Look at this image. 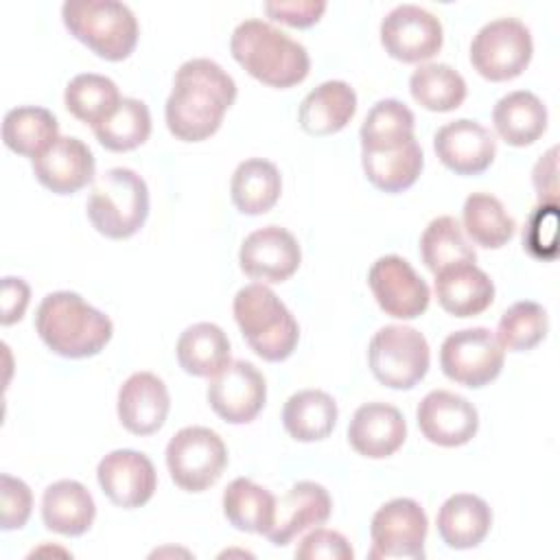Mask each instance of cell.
<instances>
[{"label":"cell","mask_w":560,"mask_h":560,"mask_svg":"<svg viewBox=\"0 0 560 560\" xmlns=\"http://www.w3.org/2000/svg\"><path fill=\"white\" fill-rule=\"evenodd\" d=\"M422 435L438 446H462L470 442L479 429V413L464 396L433 389L429 392L416 411Z\"/></svg>","instance_id":"17"},{"label":"cell","mask_w":560,"mask_h":560,"mask_svg":"<svg viewBox=\"0 0 560 560\" xmlns=\"http://www.w3.org/2000/svg\"><path fill=\"white\" fill-rule=\"evenodd\" d=\"M39 339L59 357L85 359L98 354L112 339V319L90 306L79 293H48L35 313Z\"/></svg>","instance_id":"2"},{"label":"cell","mask_w":560,"mask_h":560,"mask_svg":"<svg viewBox=\"0 0 560 560\" xmlns=\"http://www.w3.org/2000/svg\"><path fill=\"white\" fill-rule=\"evenodd\" d=\"M88 219L107 238L133 236L149 214L147 182L131 168H109L94 179L88 197Z\"/></svg>","instance_id":"6"},{"label":"cell","mask_w":560,"mask_h":560,"mask_svg":"<svg viewBox=\"0 0 560 560\" xmlns=\"http://www.w3.org/2000/svg\"><path fill=\"white\" fill-rule=\"evenodd\" d=\"M28 298H31V289L22 278H13V276L2 278V324L4 326L22 319L28 306Z\"/></svg>","instance_id":"46"},{"label":"cell","mask_w":560,"mask_h":560,"mask_svg":"<svg viewBox=\"0 0 560 560\" xmlns=\"http://www.w3.org/2000/svg\"><path fill=\"white\" fill-rule=\"evenodd\" d=\"M228 466V448L208 427H184L166 444V468L177 488L203 492Z\"/></svg>","instance_id":"8"},{"label":"cell","mask_w":560,"mask_h":560,"mask_svg":"<svg viewBox=\"0 0 560 560\" xmlns=\"http://www.w3.org/2000/svg\"><path fill=\"white\" fill-rule=\"evenodd\" d=\"M427 514L418 501L398 497L376 510L370 525L372 549L368 558H424Z\"/></svg>","instance_id":"11"},{"label":"cell","mask_w":560,"mask_h":560,"mask_svg":"<svg viewBox=\"0 0 560 560\" xmlns=\"http://www.w3.org/2000/svg\"><path fill=\"white\" fill-rule=\"evenodd\" d=\"M230 50L247 74L269 88L298 85L311 68L306 48L262 20L241 22L230 37Z\"/></svg>","instance_id":"3"},{"label":"cell","mask_w":560,"mask_h":560,"mask_svg":"<svg viewBox=\"0 0 560 560\" xmlns=\"http://www.w3.org/2000/svg\"><path fill=\"white\" fill-rule=\"evenodd\" d=\"M433 149L440 162L453 173L479 175L492 164L497 155V140L477 120L457 118L435 131Z\"/></svg>","instance_id":"18"},{"label":"cell","mask_w":560,"mask_h":560,"mask_svg":"<svg viewBox=\"0 0 560 560\" xmlns=\"http://www.w3.org/2000/svg\"><path fill=\"white\" fill-rule=\"evenodd\" d=\"M96 140L109 151H131L147 142L151 133L149 107L138 98H122L114 114L92 127Z\"/></svg>","instance_id":"38"},{"label":"cell","mask_w":560,"mask_h":560,"mask_svg":"<svg viewBox=\"0 0 560 560\" xmlns=\"http://www.w3.org/2000/svg\"><path fill=\"white\" fill-rule=\"evenodd\" d=\"M42 186L57 195H72L94 179V155L74 136H59L42 155L31 160Z\"/></svg>","instance_id":"19"},{"label":"cell","mask_w":560,"mask_h":560,"mask_svg":"<svg viewBox=\"0 0 560 560\" xmlns=\"http://www.w3.org/2000/svg\"><path fill=\"white\" fill-rule=\"evenodd\" d=\"M442 42V22L418 4H398L381 22L385 52L402 63L431 59L440 52Z\"/></svg>","instance_id":"12"},{"label":"cell","mask_w":560,"mask_h":560,"mask_svg":"<svg viewBox=\"0 0 560 560\" xmlns=\"http://www.w3.org/2000/svg\"><path fill=\"white\" fill-rule=\"evenodd\" d=\"M558 149L551 147L534 166V188L538 195V203L558 206Z\"/></svg>","instance_id":"45"},{"label":"cell","mask_w":560,"mask_h":560,"mask_svg":"<svg viewBox=\"0 0 560 560\" xmlns=\"http://www.w3.org/2000/svg\"><path fill=\"white\" fill-rule=\"evenodd\" d=\"M238 262L243 273L252 280L284 282L298 271L302 252L289 230L280 225H265L245 236Z\"/></svg>","instance_id":"15"},{"label":"cell","mask_w":560,"mask_h":560,"mask_svg":"<svg viewBox=\"0 0 560 560\" xmlns=\"http://www.w3.org/2000/svg\"><path fill=\"white\" fill-rule=\"evenodd\" d=\"M429 343L411 326H383L374 332L368 348V363L374 378L392 389L416 387L429 372Z\"/></svg>","instance_id":"7"},{"label":"cell","mask_w":560,"mask_h":560,"mask_svg":"<svg viewBox=\"0 0 560 560\" xmlns=\"http://www.w3.org/2000/svg\"><path fill=\"white\" fill-rule=\"evenodd\" d=\"M232 311L245 341L260 359L276 363L293 354L300 326L267 284L252 282L238 289Z\"/></svg>","instance_id":"4"},{"label":"cell","mask_w":560,"mask_h":560,"mask_svg":"<svg viewBox=\"0 0 560 560\" xmlns=\"http://www.w3.org/2000/svg\"><path fill=\"white\" fill-rule=\"evenodd\" d=\"M435 298L446 313L472 317L492 304L494 284L475 262H455L435 273Z\"/></svg>","instance_id":"23"},{"label":"cell","mask_w":560,"mask_h":560,"mask_svg":"<svg viewBox=\"0 0 560 560\" xmlns=\"http://www.w3.org/2000/svg\"><path fill=\"white\" fill-rule=\"evenodd\" d=\"M179 368L192 376H214L230 363V339L210 322L188 326L177 339Z\"/></svg>","instance_id":"30"},{"label":"cell","mask_w":560,"mask_h":560,"mask_svg":"<svg viewBox=\"0 0 560 560\" xmlns=\"http://www.w3.org/2000/svg\"><path fill=\"white\" fill-rule=\"evenodd\" d=\"M282 190V177L273 162L249 158L241 162L230 182V197L243 214H265L276 206Z\"/></svg>","instance_id":"28"},{"label":"cell","mask_w":560,"mask_h":560,"mask_svg":"<svg viewBox=\"0 0 560 560\" xmlns=\"http://www.w3.org/2000/svg\"><path fill=\"white\" fill-rule=\"evenodd\" d=\"M337 402L322 389H302L282 407V424L298 442H319L337 424Z\"/></svg>","instance_id":"29"},{"label":"cell","mask_w":560,"mask_h":560,"mask_svg":"<svg viewBox=\"0 0 560 560\" xmlns=\"http://www.w3.org/2000/svg\"><path fill=\"white\" fill-rule=\"evenodd\" d=\"M236 98L234 79L212 59H188L175 72L164 116L168 131L184 142L210 138Z\"/></svg>","instance_id":"1"},{"label":"cell","mask_w":560,"mask_h":560,"mask_svg":"<svg viewBox=\"0 0 560 560\" xmlns=\"http://www.w3.org/2000/svg\"><path fill=\"white\" fill-rule=\"evenodd\" d=\"M326 11L324 0H271L265 2V13L271 20H278L282 24L306 28L319 22V18Z\"/></svg>","instance_id":"44"},{"label":"cell","mask_w":560,"mask_h":560,"mask_svg":"<svg viewBox=\"0 0 560 560\" xmlns=\"http://www.w3.org/2000/svg\"><path fill=\"white\" fill-rule=\"evenodd\" d=\"M409 92L429 112H453L466 98V81L448 63H422L409 77Z\"/></svg>","instance_id":"36"},{"label":"cell","mask_w":560,"mask_h":560,"mask_svg":"<svg viewBox=\"0 0 560 560\" xmlns=\"http://www.w3.org/2000/svg\"><path fill=\"white\" fill-rule=\"evenodd\" d=\"M120 424L133 435H151L162 429L171 398L164 381L153 372L131 374L118 389Z\"/></svg>","instance_id":"20"},{"label":"cell","mask_w":560,"mask_h":560,"mask_svg":"<svg viewBox=\"0 0 560 560\" xmlns=\"http://www.w3.org/2000/svg\"><path fill=\"white\" fill-rule=\"evenodd\" d=\"M265 398V378L249 361H230L221 372L210 376L208 402L212 411L230 424L252 422L262 411Z\"/></svg>","instance_id":"13"},{"label":"cell","mask_w":560,"mask_h":560,"mask_svg":"<svg viewBox=\"0 0 560 560\" xmlns=\"http://www.w3.org/2000/svg\"><path fill=\"white\" fill-rule=\"evenodd\" d=\"M98 486L105 497L125 510L144 505L158 486L153 462L131 448H118L107 453L96 468Z\"/></svg>","instance_id":"16"},{"label":"cell","mask_w":560,"mask_h":560,"mask_svg":"<svg viewBox=\"0 0 560 560\" xmlns=\"http://www.w3.org/2000/svg\"><path fill=\"white\" fill-rule=\"evenodd\" d=\"M63 101L74 118L88 122L90 127H96L109 114H114L122 98L116 83L109 77L83 72L70 79V83L66 85Z\"/></svg>","instance_id":"37"},{"label":"cell","mask_w":560,"mask_h":560,"mask_svg":"<svg viewBox=\"0 0 560 560\" xmlns=\"http://www.w3.org/2000/svg\"><path fill=\"white\" fill-rule=\"evenodd\" d=\"M505 350L492 330L477 326L451 332L440 348L442 372L466 387H483L501 374Z\"/></svg>","instance_id":"10"},{"label":"cell","mask_w":560,"mask_h":560,"mask_svg":"<svg viewBox=\"0 0 560 560\" xmlns=\"http://www.w3.org/2000/svg\"><path fill=\"white\" fill-rule=\"evenodd\" d=\"M295 558L300 560H352L354 551L343 534L335 529L315 527L306 534L295 549Z\"/></svg>","instance_id":"42"},{"label":"cell","mask_w":560,"mask_h":560,"mask_svg":"<svg viewBox=\"0 0 560 560\" xmlns=\"http://www.w3.org/2000/svg\"><path fill=\"white\" fill-rule=\"evenodd\" d=\"M330 510L332 501L324 486L315 481H298L280 501H276V518L265 536L271 545L284 547L298 534L324 525Z\"/></svg>","instance_id":"21"},{"label":"cell","mask_w":560,"mask_h":560,"mask_svg":"<svg viewBox=\"0 0 560 560\" xmlns=\"http://www.w3.org/2000/svg\"><path fill=\"white\" fill-rule=\"evenodd\" d=\"M407 438V422L402 413L387 402H365L361 405L350 424L348 442L350 446L370 459H383L394 455Z\"/></svg>","instance_id":"22"},{"label":"cell","mask_w":560,"mask_h":560,"mask_svg":"<svg viewBox=\"0 0 560 560\" xmlns=\"http://www.w3.org/2000/svg\"><path fill=\"white\" fill-rule=\"evenodd\" d=\"M492 122L501 140L512 147H527L545 133L547 107L534 92L516 90L497 101Z\"/></svg>","instance_id":"27"},{"label":"cell","mask_w":560,"mask_h":560,"mask_svg":"<svg viewBox=\"0 0 560 560\" xmlns=\"http://www.w3.org/2000/svg\"><path fill=\"white\" fill-rule=\"evenodd\" d=\"M357 112V94L346 81H324L300 103V127L311 136L341 131Z\"/></svg>","instance_id":"25"},{"label":"cell","mask_w":560,"mask_h":560,"mask_svg":"<svg viewBox=\"0 0 560 560\" xmlns=\"http://www.w3.org/2000/svg\"><path fill=\"white\" fill-rule=\"evenodd\" d=\"M420 256L429 271L438 273L440 269L455 262H475L477 254L464 238V232L453 217L433 219L420 236Z\"/></svg>","instance_id":"39"},{"label":"cell","mask_w":560,"mask_h":560,"mask_svg":"<svg viewBox=\"0 0 560 560\" xmlns=\"http://www.w3.org/2000/svg\"><path fill=\"white\" fill-rule=\"evenodd\" d=\"M94 514L96 505L90 490L74 479L55 481L44 490L42 518L50 532L81 536L94 523Z\"/></svg>","instance_id":"24"},{"label":"cell","mask_w":560,"mask_h":560,"mask_svg":"<svg viewBox=\"0 0 560 560\" xmlns=\"http://www.w3.org/2000/svg\"><path fill=\"white\" fill-rule=\"evenodd\" d=\"M532 52V33L516 18L483 24L470 42V63L488 81L516 79L529 66Z\"/></svg>","instance_id":"9"},{"label":"cell","mask_w":560,"mask_h":560,"mask_svg":"<svg viewBox=\"0 0 560 560\" xmlns=\"http://www.w3.org/2000/svg\"><path fill=\"white\" fill-rule=\"evenodd\" d=\"M368 284L385 311L396 319L420 317L431 300L427 282L400 256H381L368 271Z\"/></svg>","instance_id":"14"},{"label":"cell","mask_w":560,"mask_h":560,"mask_svg":"<svg viewBox=\"0 0 560 560\" xmlns=\"http://www.w3.org/2000/svg\"><path fill=\"white\" fill-rule=\"evenodd\" d=\"M223 514L241 532L267 534L276 518V497L252 479L238 477L223 492Z\"/></svg>","instance_id":"32"},{"label":"cell","mask_w":560,"mask_h":560,"mask_svg":"<svg viewBox=\"0 0 560 560\" xmlns=\"http://www.w3.org/2000/svg\"><path fill=\"white\" fill-rule=\"evenodd\" d=\"M547 328V311L538 302L521 300L503 311L497 326V339L512 352H525L545 339Z\"/></svg>","instance_id":"40"},{"label":"cell","mask_w":560,"mask_h":560,"mask_svg":"<svg viewBox=\"0 0 560 560\" xmlns=\"http://www.w3.org/2000/svg\"><path fill=\"white\" fill-rule=\"evenodd\" d=\"M413 112L396 98H383L368 112L361 125V151H394L416 140Z\"/></svg>","instance_id":"31"},{"label":"cell","mask_w":560,"mask_h":560,"mask_svg":"<svg viewBox=\"0 0 560 560\" xmlns=\"http://www.w3.org/2000/svg\"><path fill=\"white\" fill-rule=\"evenodd\" d=\"M361 162L365 177L370 179L372 186H376L383 192H402L416 184L424 166V155L418 140H413L394 151H361Z\"/></svg>","instance_id":"34"},{"label":"cell","mask_w":560,"mask_h":560,"mask_svg":"<svg viewBox=\"0 0 560 560\" xmlns=\"http://www.w3.org/2000/svg\"><path fill=\"white\" fill-rule=\"evenodd\" d=\"M462 219L470 241L486 249L503 247L516 232V223L505 212L503 203L488 192L468 195L462 208Z\"/></svg>","instance_id":"35"},{"label":"cell","mask_w":560,"mask_h":560,"mask_svg":"<svg viewBox=\"0 0 560 560\" xmlns=\"http://www.w3.org/2000/svg\"><path fill=\"white\" fill-rule=\"evenodd\" d=\"M490 525L492 510L477 494H451L438 512V534L451 549H472L481 545Z\"/></svg>","instance_id":"26"},{"label":"cell","mask_w":560,"mask_h":560,"mask_svg":"<svg viewBox=\"0 0 560 560\" xmlns=\"http://www.w3.org/2000/svg\"><path fill=\"white\" fill-rule=\"evenodd\" d=\"M0 494H2V514H0V527L4 532L20 529L26 525L33 508V494L31 488L11 475L0 477Z\"/></svg>","instance_id":"43"},{"label":"cell","mask_w":560,"mask_h":560,"mask_svg":"<svg viewBox=\"0 0 560 560\" xmlns=\"http://www.w3.org/2000/svg\"><path fill=\"white\" fill-rule=\"evenodd\" d=\"M558 236V206L538 203L523 230V247L534 258H553Z\"/></svg>","instance_id":"41"},{"label":"cell","mask_w":560,"mask_h":560,"mask_svg":"<svg viewBox=\"0 0 560 560\" xmlns=\"http://www.w3.org/2000/svg\"><path fill=\"white\" fill-rule=\"evenodd\" d=\"M61 18L70 35L107 61L127 59L138 44V20L116 0H66Z\"/></svg>","instance_id":"5"},{"label":"cell","mask_w":560,"mask_h":560,"mask_svg":"<svg viewBox=\"0 0 560 560\" xmlns=\"http://www.w3.org/2000/svg\"><path fill=\"white\" fill-rule=\"evenodd\" d=\"M59 138V125L52 112L46 107L22 105L7 112L2 120V140L4 144L26 158L42 155Z\"/></svg>","instance_id":"33"}]
</instances>
